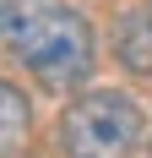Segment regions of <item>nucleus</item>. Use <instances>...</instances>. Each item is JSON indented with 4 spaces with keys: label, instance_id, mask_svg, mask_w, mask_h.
Here are the masks:
<instances>
[{
    "label": "nucleus",
    "instance_id": "nucleus-1",
    "mask_svg": "<svg viewBox=\"0 0 152 158\" xmlns=\"http://www.w3.org/2000/svg\"><path fill=\"white\" fill-rule=\"evenodd\" d=\"M6 44L33 77L65 93L92 77V27L65 0H0Z\"/></svg>",
    "mask_w": 152,
    "mask_h": 158
},
{
    "label": "nucleus",
    "instance_id": "nucleus-2",
    "mask_svg": "<svg viewBox=\"0 0 152 158\" xmlns=\"http://www.w3.org/2000/svg\"><path fill=\"white\" fill-rule=\"evenodd\" d=\"M136 142H141V109L130 93L98 87L71 98L60 114L65 158H136Z\"/></svg>",
    "mask_w": 152,
    "mask_h": 158
},
{
    "label": "nucleus",
    "instance_id": "nucleus-3",
    "mask_svg": "<svg viewBox=\"0 0 152 158\" xmlns=\"http://www.w3.org/2000/svg\"><path fill=\"white\" fill-rule=\"evenodd\" d=\"M120 60L130 65L136 77H152V6L125 22V33H120Z\"/></svg>",
    "mask_w": 152,
    "mask_h": 158
},
{
    "label": "nucleus",
    "instance_id": "nucleus-4",
    "mask_svg": "<svg viewBox=\"0 0 152 158\" xmlns=\"http://www.w3.org/2000/svg\"><path fill=\"white\" fill-rule=\"evenodd\" d=\"M0 109H6V153H16V147H22V131H27V120H33L22 87L6 82V87H0Z\"/></svg>",
    "mask_w": 152,
    "mask_h": 158
}]
</instances>
